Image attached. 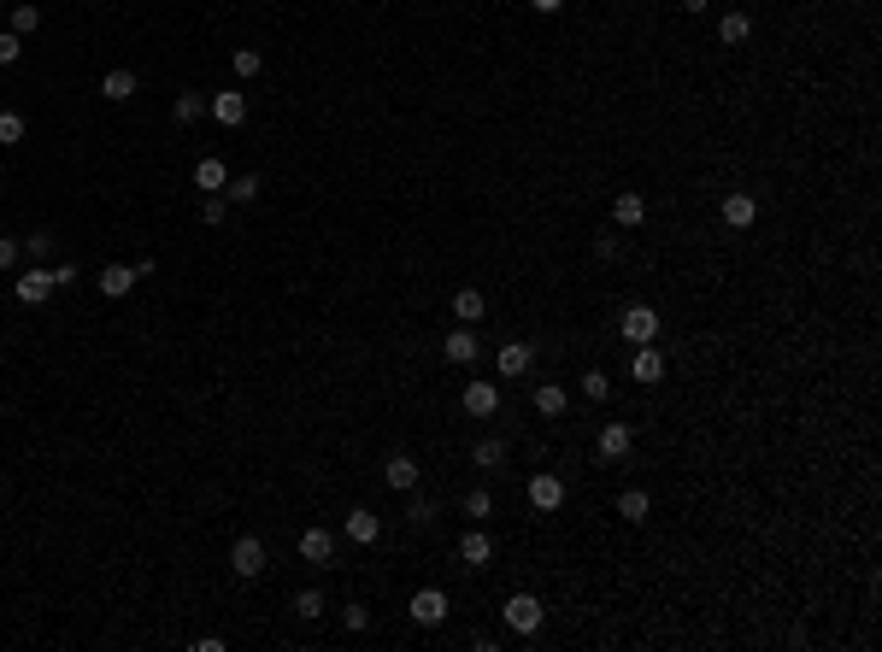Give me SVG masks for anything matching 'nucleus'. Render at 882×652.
<instances>
[{
  "label": "nucleus",
  "instance_id": "obj_1",
  "mask_svg": "<svg viewBox=\"0 0 882 652\" xmlns=\"http://www.w3.org/2000/svg\"><path fill=\"white\" fill-rule=\"evenodd\" d=\"M500 617H506V629H512V635H536L541 617H548V606H541L536 594H512V599L500 606Z\"/></svg>",
  "mask_w": 882,
  "mask_h": 652
},
{
  "label": "nucleus",
  "instance_id": "obj_2",
  "mask_svg": "<svg viewBox=\"0 0 882 652\" xmlns=\"http://www.w3.org/2000/svg\"><path fill=\"white\" fill-rule=\"evenodd\" d=\"M618 330H624V341H629V347H648V341H659V306H624Z\"/></svg>",
  "mask_w": 882,
  "mask_h": 652
},
{
  "label": "nucleus",
  "instance_id": "obj_3",
  "mask_svg": "<svg viewBox=\"0 0 882 652\" xmlns=\"http://www.w3.org/2000/svg\"><path fill=\"white\" fill-rule=\"evenodd\" d=\"M230 570H235V582H253V576L265 570V541H259V535H235V547H230Z\"/></svg>",
  "mask_w": 882,
  "mask_h": 652
},
{
  "label": "nucleus",
  "instance_id": "obj_4",
  "mask_svg": "<svg viewBox=\"0 0 882 652\" xmlns=\"http://www.w3.org/2000/svg\"><path fill=\"white\" fill-rule=\"evenodd\" d=\"M594 453H600L606 465H624V459L636 453V430H629V423H606V430L594 435Z\"/></svg>",
  "mask_w": 882,
  "mask_h": 652
},
{
  "label": "nucleus",
  "instance_id": "obj_5",
  "mask_svg": "<svg viewBox=\"0 0 882 652\" xmlns=\"http://www.w3.org/2000/svg\"><path fill=\"white\" fill-rule=\"evenodd\" d=\"M406 611H412L418 629H441V623H447V594H441V588H418Z\"/></svg>",
  "mask_w": 882,
  "mask_h": 652
},
{
  "label": "nucleus",
  "instance_id": "obj_6",
  "mask_svg": "<svg viewBox=\"0 0 882 652\" xmlns=\"http://www.w3.org/2000/svg\"><path fill=\"white\" fill-rule=\"evenodd\" d=\"M459 406H465L471 418H494V411H500V388H494L489 376H471L465 394H459Z\"/></svg>",
  "mask_w": 882,
  "mask_h": 652
},
{
  "label": "nucleus",
  "instance_id": "obj_7",
  "mask_svg": "<svg viewBox=\"0 0 882 652\" xmlns=\"http://www.w3.org/2000/svg\"><path fill=\"white\" fill-rule=\"evenodd\" d=\"M718 218H724L729 230H753V218H759V200H753L748 188H736V194H724V206H718Z\"/></svg>",
  "mask_w": 882,
  "mask_h": 652
},
{
  "label": "nucleus",
  "instance_id": "obj_8",
  "mask_svg": "<svg viewBox=\"0 0 882 652\" xmlns=\"http://www.w3.org/2000/svg\"><path fill=\"white\" fill-rule=\"evenodd\" d=\"M342 529H347V541H353V547H377V541H382V518H377V511H365V506L347 511Z\"/></svg>",
  "mask_w": 882,
  "mask_h": 652
},
{
  "label": "nucleus",
  "instance_id": "obj_9",
  "mask_svg": "<svg viewBox=\"0 0 882 652\" xmlns=\"http://www.w3.org/2000/svg\"><path fill=\"white\" fill-rule=\"evenodd\" d=\"M530 506H536V511H559V506H565V482H559L553 470H536V476H530Z\"/></svg>",
  "mask_w": 882,
  "mask_h": 652
},
{
  "label": "nucleus",
  "instance_id": "obj_10",
  "mask_svg": "<svg viewBox=\"0 0 882 652\" xmlns=\"http://www.w3.org/2000/svg\"><path fill=\"white\" fill-rule=\"evenodd\" d=\"M459 558H465V570H489V564H494V541L482 529H465V535H459Z\"/></svg>",
  "mask_w": 882,
  "mask_h": 652
},
{
  "label": "nucleus",
  "instance_id": "obj_11",
  "mask_svg": "<svg viewBox=\"0 0 882 652\" xmlns=\"http://www.w3.org/2000/svg\"><path fill=\"white\" fill-rule=\"evenodd\" d=\"M530 365H536V341H506L500 353H494V370L500 376H524Z\"/></svg>",
  "mask_w": 882,
  "mask_h": 652
},
{
  "label": "nucleus",
  "instance_id": "obj_12",
  "mask_svg": "<svg viewBox=\"0 0 882 652\" xmlns=\"http://www.w3.org/2000/svg\"><path fill=\"white\" fill-rule=\"evenodd\" d=\"M441 353H447V365H477V353H482V347H477V330H471V323H465V330H447Z\"/></svg>",
  "mask_w": 882,
  "mask_h": 652
},
{
  "label": "nucleus",
  "instance_id": "obj_13",
  "mask_svg": "<svg viewBox=\"0 0 882 652\" xmlns=\"http://www.w3.org/2000/svg\"><path fill=\"white\" fill-rule=\"evenodd\" d=\"M47 294H54V271H47V265H30L18 277V300H24V306H42Z\"/></svg>",
  "mask_w": 882,
  "mask_h": 652
},
{
  "label": "nucleus",
  "instance_id": "obj_14",
  "mask_svg": "<svg viewBox=\"0 0 882 652\" xmlns=\"http://www.w3.org/2000/svg\"><path fill=\"white\" fill-rule=\"evenodd\" d=\"M418 476H424V470H418V459H412V453H394L389 465H382V482H389V488H401V494H412V488H418Z\"/></svg>",
  "mask_w": 882,
  "mask_h": 652
},
{
  "label": "nucleus",
  "instance_id": "obj_15",
  "mask_svg": "<svg viewBox=\"0 0 882 652\" xmlns=\"http://www.w3.org/2000/svg\"><path fill=\"white\" fill-rule=\"evenodd\" d=\"M135 89H142V77H135L130 65H118V71H106V77H101V94L112 100V106H124V100H135Z\"/></svg>",
  "mask_w": 882,
  "mask_h": 652
},
{
  "label": "nucleus",
  "instance_id": "obj_16",
  "mask_svg": "<svg viewBox=\"0 0 882 652\" xmlns=\"http://www.w3.org/2000/svg\"><path fill=\"white\" fill-rule=\"evenodd\" d=\"M213 118L223 123V130H242V123H247V94H235V89L213 94Z\"/></svg>",
  "mask_w": 882,
  "mask_h": 652
},
{
  "label": "nucleus",
  "instance_id": "obj_17",
  "mask_svg": "<svg viewBox=\"0 0 882 652\" xmlns=\"http://www.w3.org/2000/svg\"><path fill=\"white\" fill-rule=\"evenodd\" d=\"M135 282H142V277H135V265H106L101 277H94V288H101L106 300H124V294H130Z\"/></svg>",
  "mask_w": 882,
  "mask_h": 652
},
{
  "label": "nucleus",
  "instance_id": "obj_18",
  "mask_svg": "<svg viewBox=\"0 0 882 652\" xmlns=\"http://www.w3.org/2000/svg\"><path fill=\"white\" fill-rule=\"evenodd\" d=\"M629 376H636V382H659V376H665V353H659V341L636 347V359H629Z\"/></svg>",
  "mask_w": 882,
  "mask_h": 652
},
{
  "label": "nucleus",
  "instance_id": "obj_19",
  "mask_svg": "<svg viewBox=\"0 0 882 652\" xmlns=\"http://www.w3.org/2000/svg\"><path fill=\"white\" fill-rule=\"evenodd\" d=\"M641 218H648V200H641L636 188H624V194L612 200V223H618V230H636Z\"/></svg>",
  "mask_w": 882,
  "mask_h": 652
},
{
  "label": "nucleus",
  "instance_id": "obj_20",
  "mask_svg": "<svg viewBox=\"0 0 882 652\" xmlns=\"http://www.w3.org/2000/svg\"><path fill=\"white\" fill-rule=\"evenodd\" d=\"M506 453H512V447H506V435H482V441L471 447V465H477V470H500Z\"/></svg>",
  "mask_w": 882,
  "mask_h": 652
},
{
  "label": "nucleus",
  "instance_id": "obj_21",
  "mask_svg": "<svg viewBox=\"0 0 882 652\" xmlns=\"http://www.w3.org/2000/svg\"><path fill=\"white\" fill-rule=\"evenodd\" d=\"M482 311H489V294H482V288H459V294H453V318L459 323H471V330H477Z\"/></svg>",
  "mask_w": 882,
  "mask_h": 652
},
{
  "label": "nucleus",
  "instance_id": "obj_22",
  "mask_svg": "<svg viewBox=\"0 0 882 652\" xmlns=\"http://www.w3.org/2000/svg\"><path fill=\"white\" fill-rule=\"evenodd\" d=\"M301 558L306 564H335V535L330 529H306L301 535Z\"/></svg>",
  "mask_w": 882,
  "mask_h": 652
},
{
  "label": "nucleus",
  "instance_id": "obj_23",
  "mask_svg": "<svg viewBox=\"0 0 882 652\" xmlns=\"http://www.w3.org/2000/svg\"><path fill=\"white\" fill-rule=\"evenodd\" d=\"M530 406H536V418L559 423V418H565V388H559V382H541L536 394H530Z\"/></svg>",
  "mask_w": 882,
  "mask_h": 652
},
{
  "label": "nucleus",
  "instance_id": "obj_24",
  "mask_svg": "<svg viewBox=\"0 0 882 652\" xmlns=\"http://www.w3.org/2000/svg\"><path fill=\"white\" fill-rule=\"evenodd\" d=\"M648 511H653L648 488H624V494H618V518H624V523H648Z\"/></svg>",
  "mask_w": 882,
  "mask_h": 652
},
{
  "label": "nucleus",
  "instance_id": "obj_25",
  "mask_svg": "<svg viewBox=\"0 0 882 652\" xmlns=\"http://www.w3.org/2000/svg\"><path fill=\"white\" fill-rule=\"evenodd\" d=\"M748 35H753V18H748V12H724V18H718V42H724V47H741Z\"/></svg>",
  "mask_w": 882,
  "mask_h": 652
},
{
  "label": "nucleus",
  "instance_id": "obj_26",
  "mask_svg": "<svg viewBox=\"0 0 882 652\" xmlns=\"http://www.w3.org/2000/svg\"><path fill=\"white\" fill-rule=\"evenodd\" d=\"M206 112H213V94H177L171 100V118L177 123H201Z\"/></svg>",
  "mask_w": 882,
  "mask_h": 652
},
{
  "label": "nucleus",
  "instance_id": "obj_27",
  "mask_svg": "<svg viewBox=\"0 0 882 652\" xmlns=\"http://www.w3.org/2000/svg\"><path fill=\"white\" fill-rule=\"evenodd\" d=\"M259 188H265V183H259L253 171H242V177H230V183H223V200H230V206H253V200H259Z\"/></svg>",
  "mask_w": 882,
  "mask_h": 652
},
{
  "label": "nucleus",
  "instance_id": "obj_28",
  "mask_svg": "<svg viewBox=\"0 0 882 652\" xmlns=\"http://www.w3.org/2000/svg\"><path fill=\"white\" fill-rule=\"evenodd\" d=\"M223 183H230L223 159H201V165H194V188H206V194H223Z\"/></svg>",
  "mask_w": 882,
  "mask_h": 652
},
{
  "label": "nucleus",
  "instance_id": "obj_29",
  "mask_svg": "<svg viewBox=\"0 0 882 652\" xmlns=\"http://www.w3.org/2000/svg\"><path fill=\"white\" fill-rule=\"evenodd\" d=\"M230 65H235V77H242V83H253L259 71H265V54H259V47H235Z\"/></svg>",
  "mask_w": 882,
  "mask_h": 652
},
{
  "label": "nucleus",
  "instance_id": "obj_30",
  "mask_svg": "<svg viewBox=\"0 0 882 652\" xmlns=\"http://www.w3.org/2000/svg\"><path fill=\"white\" fill-rule=\"evenodd\" d=\"M54 247H59V235H47V230L24 235V259H30V265H47V259H54Z\"/></svg>",
  "mask_w": 882,
  "mask_h": 652
},
{
  "label": "nucleus",
  "instance_id": "obj_31",
  "mask_svg": "<svg viewBox=\"0 0 882 652\" xmlns=\"http://www.w3.org/2000/svg\"><path fill=\"white\" fill-rule=\"evenodd\" d=\"M324 606H330V599L318 594V588H301V594H294V617H301V623H318V617H324Z\"/></svg>",
  "mask_w": 882,
  "mask_h": 652
},
{
  "label": "nucleus",
  "instance_id": "obj_32",
  "mask_svg": "<svg viewBox=\"0 0 882 652\" xmlns=\"http://www.w3.org/2000/svg\"><path fill=\"white\" fill-rule=\"evenodd\" d=\"M6 18H12V35H30V30H42V6H30V0H18V6H12Z\"/></svg>",
  "mask_w": 882,
  "mask_h": 652
},
{
  "label": "nucleus",
  "instance_id": "obj_33",
  "mask_svg": "<svg viewBox=\"0 0 882 652\" xmlns=\"http://www.w3.org/2000/svg\"><path fill=\"white\" fill-rule=\"evenodd\" d=\"M489 511H494V494H489V488H471V494H465V518H471V523H482Z\"/></svg>",
  "mask_w": 882,
  "mask_h": 652
},
{
  "label": "nucleus",
  "instance_id": "obj_34",
  "mask_svg": "<svg viewBox=\"0 0 882 652\" xmlns=\"http://www.w3.org/2000/svg\"><path fill=\"white\" fill-rule=\"evenodd\" d=\"M406 518H412V529H430V523L441 518V506H436V499H412V506H406Z\"/></svg>",
  "mask_w": 882,
  "mask_h": 652
},
{
  "label": "nucleus",
  "instance_id": "obj_35",
  "mask_svg": "<svg viewBox=\"0 0 882 652\" xmlns=\"http://www.w3.org/2000/svg\"><path fill=\"white\" fill-rule=\"evenodd\" d=\"M24 142V112H0V147H18Z\"/></svg>",
  "mask_w": 882,
  "mask_h": 652
},
{
  "label": "nucleus",
  "instance_id": "obj_36",
  "mask_svg": "<svg viewBox=\"0 0 882 652\" xmlns=\"http://www.w3.org/2000/svg\"><path fill=\"white\" fill-rule=\"evenodd\" d=\"M582 394H589V400H606V394H612V376H606V370H582Z\"/></svg>",
  "mask_w": 882,
  "mask_h": 652
},
{
  "label": "nucleus",
  "instance_id": "obj_37",
  "mask_svg": "<svg viewBox=\"0 0 882 652\" xmlns=\"http://www.w3.org/2000/svg\"><path fill=\"white\" fill-rule=\"evenodd\" d=\"M223 212H230V200H223V194H206L201 200V223H213V230L223 223Z\"/></svg>",
  "mask_w": 882,
  "mask_h": 652
},
{
  "label": "nucleus",
  "instance_id": "obj_38",
  "mask_svg": "<svg viewBox=\"0 0 882 652\" xmlns=\"http://www.w3.org/2000/svg\"><path fill=\"white\" fill-rule=\"evenodd\" d=\"M18 59H24V35L0 30V65H18Z\"/></svg>",
  "mask_w": 882,
  "mask_h": 652
},
{
  "label": "nucleus",
  "instance_id": "obj_39",
  "mask_svg": "<svg viewBox=\"0 0 882 652\" xmlns=\"http://www.w3.org/2000/svg\"><path fill=\"white\" fill-rule=\"evenodd\" d=\"M24 259V242H12V235H0V271H12Z\"/></svg>",
  "mask_w": 882,
  "mask_h": 652
},
{
  "label": "nucleus",
  "instance_id": "obj_40",
  "mask_svg": "<svg viewBox=\"0 0 882 652\" xmlns=\"http://www.w3.org/2000/svg\"><path fill=\"white\" fill-rule=\"evenodd\" d=\"M342 623L359 635V629H371V611H365V606H342Z\"/></svg>",
  "mask_w": 882,
  "mask_h": 652
},
{
  "label": "nucleus",
  "instance_id": "obj_41",
  "mask_svg": "<svg viewBox=\"0 0 882 652\" xmlns=\"http://www.w3.org/2000/svg\"><path fill=\"white\" fill-rule=\"evenodd\" d=\"M624 253V242H618V235H600V242H594V259H618Z\"/></svg>",
  "mask_w": 882,
  "mask_h": 652
},
{
  "label": "nucleus",
  "instance_id": "obj_42",
  "mask_svg": "<svg viewBox=\"0 0 882 652\" xmlns=\"http://www.w3.org/2000/svg\"><path fill=\"white\" fill-rule=\"evenodd\" d=\"M71 282H77V265H71V259H59V265H54V288H71Z\"/></svg>",
  "mask_w": 882,
  "mask_h": 652
},
{
  "label": "nucleus",
  "instance_id": "obj_43",
  "mask_svg": "<svg viewBox=\"0 0 882 652\" xmlns=\"http://www.w3.org/2000/svg\"><path fill=\"white\" fill-rule=\"evenodd\" d=\"M530 6H536L541 18H553V12H565V0H530Z\"/></svg>",
  "mask_w": 882,
  "mask_h": 652
},
{
  "label": "nucleus",
  "instance_id": "obj_44",
  "mask_svg": "<svg viewBox=\"0 0 882 652\" xmlns=\"http://www.w3.org/2000/svg\"><path fill=\"white\" fill-rule=\"evenodd\" d=\"M682 12H694V18H700V12H706V0H682Z\"/></svg>",
  "mask_w": 882,
  "mask_h": 652
}]
</instances>
